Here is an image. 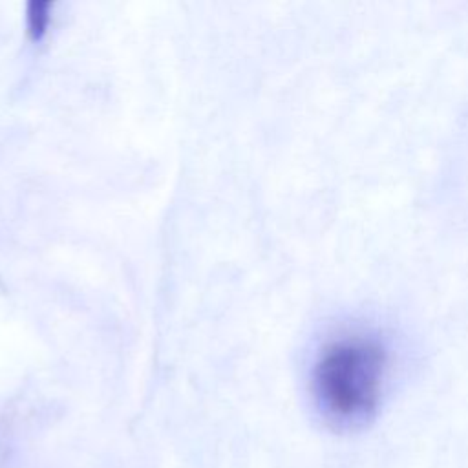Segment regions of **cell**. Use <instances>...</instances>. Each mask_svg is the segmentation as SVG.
Listing matches in <instances>:
<instances>
[{
  "mask_svg": "<svg viewBox=\"0 0 468 468\" xmlns=\"http://www.w3.org/2000/svg\"><path fill=\"white\" fill-rule=\"evenodd\" d=\"M388 371V347L373 333L351 331L327 342L313 369V389L325 417L364 424L377 411Z\"/></svg>",
  "mask_w": 468,
  "mask_h": 468,
  "instance_id": "obj_1",
  "label": "cell"
},
{
  "mask_svg": "<svg viewBox=\"0 0 468 468\" xmlns=\"http://www.w3.org/2000/svg\"><path fill=\"white\" fill-rule=\"evenodd\" d=\"M48 5L46 4H31L29 5V31L33 33V37H40L44 33L46 22H48V15H46Z\"/></svg>",
  "mask_w": 468,
  "mask_h": 468,
  "instance_id": "obj_2",
  "label": "cell"
}]
</instances>
